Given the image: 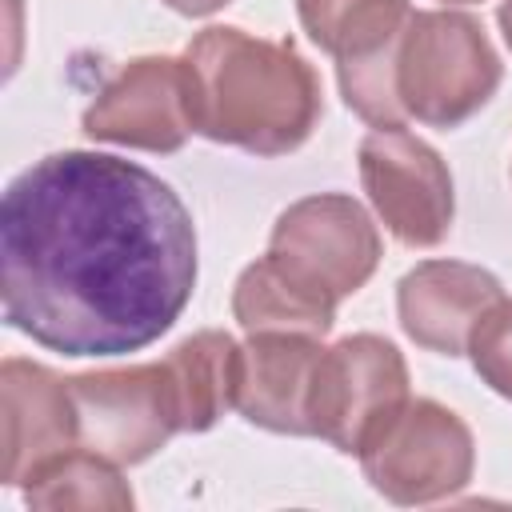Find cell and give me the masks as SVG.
I'll use <instances>...</instances> for the list:
<instances>
[{
  "label": "cell",
  "instance_id": "6da1fadb",
  "mask_svg": "<svg viewBox=\"0 0 512 512\" xmlns=\"http://www.w3.org/2000/svg\"><path fill=\"white\" fill-rule=\"evenodd\" d=\"M196 288V224L168 180L108 152H52L0 204L8 328L60 356L160 340Z\"/></svg>",
  "mask_w": 512,
  "mask_h": 512
},
{
  "label": "cell",
  "instance_id": "7a4b0ae2",
  "mask_svg": "<svg viewBox=\"0 0 512 512\" xmlns=\"http://www.w3.org/2000/svg\"><path fill=\"white\" fill-rule=\"evenodd\" d=\"M184 60L192 72L196 132L216 144L284 156L312 136L324 112L316 72L288 40L212 24L192 36Z\"/></svg>",
  "mask_w": 512,
  "mask_h": 512
},
{
  "label": "cell",
  "instance_id": "3957f363",
  "mask_svg": "<svg viewBox=\"0 0 512 512\" xmlns=\"http://www.w3.org/2000/svg\"><path fill=\"white\" fill-rule=\"evenodd\" d=\"M504 64L476 16L432 8L412 12L396 44V100L408 120L456 128L500 88Z\"/></svg>",
  "mask_w": 512,
  "mask_h": 512
},
{
  "label": "cell",
  "instance_id": "277c9868",
  "mask_svg": "<svg viewBox=\"0 0 512 512\" xmlns=\"http://www.w3.org/2000/svg\"><path fill=\"white\" fill-rule=\"evenodd\" d=\"M308 40L336 60L344 104L372 128L408 124L396 100V44L408 0H296Z\"/></svg>",
  "mask_w": 512,
  "mask_h": 512
},
{
  "label": "cell",
  "instance_id": "5b68a950",
  "mask_svg": "<svg viewBox=\"0 0 512 512\" xmlns=\"http://www.w3.org/2000/svg\"><path fill=\"white\" fill-rule=\"evenodd\" d=\"M408 400V364L400 348L376 332H356L316 360L308 432L344 456H360Z\"/></svg>",
  "mask_w": 512,
  "mask_h": 512
},
{
  "label": "cell",
  "instance_id": "8992f818",
  "mask_svg": "<svg viewBox=\"0 0 512 512\" xmlns=\"http://www.w3.org/2000/svg\"><path fill=\"white\" fill-rule=\"evenodd\" d=\"M268 256L312 296L340 308L380 264V228L344 192H316L288 204L268 236Z\"/></svg>",
  "mask_w": 512,
  "mask_h": 512
},
{
  "label": "cell",
  "instance_id": "52a82bcc",
  "mask_svg": "<svg viewBox=\"0 0 512 512\" xmlns=\"http://www.w3.org/2000/svg\"><path fill=\"white\" fill-rule=\"evenodd\" d=\"M76 440L112 464H140L180 432V400L168 360L68 376Z\"/></svg>",
  "mask_w": 512,
  "mask_h": 512
},
{
  "label": "cell",
  "instance_id": "ba28073f",
  "mask_svg": "<svg viewBox=\"0 0 512 512\" xmlns=\"http://www.w3.org/2000/svg\"><path fill=\"white\" fill-rule=\"evenodd\" d=\"M360 468L392 504H436L472 480L476 440L452 408L436 400H408L360 452Z\"/></svg>",
  "mask_w": 512,
  "mask_h": 512
},
{
  "label": "cell",
  "instance_id": "9c48e42d",
  "mask_svg": "<svg viewBox=\"0 0 512 512\" xmlns=\"http://www.w3.org/2000/svg\"><path fill=\"white\" fill-rule=\"evenodd\" d=\"M360 184L404 248H436L452 232L456 196L452 172L432 144L412 136L404 124L372 128L360 140Z\"/></svg>",
  "mask_w": 512,
  "mask_h": 512
},
{
  "label": "cell",
  "instance_id": "30bf717a",
  "mask_svg": "<svg viewBox=\"0 0 512 512\" xmlns=\"http://www.w3.org/2000/svg\"><path fill=\"white\" fill-rule=\"evenodd\" d=\"M84 136L140 148L176 152L196 132L192 72L184 56H136L128 60L84 108Z\"/></svg>",
  "mask_w": 512,
  "mask_h": 512
},
{
  "label": "cell",
  "instance_id": "8fae6325",
  "mask_svg": "<svg viewBox=\"0 0 512 512\" xmlns=\"http://www.w3.org/2000/svg\"><path fill=\"white\" fill-rule=\"evenodd\" d=\"M496 300H504L500 280L464 260H424L396 284V316L404 336L440 356H464L472 328Z\"/></svg>",
  "mask_w": 512,
  "mask_h": 512
},
{
  "label": "cell",
  "instance_id": "7c38bea8",
  "mask_svg": "<svg viewBox=\"0 0 512 512\" xmlns=\"http://www.w3.org/2000/svg\"><path fill=\"white\" fill-rule=\"evenodd\" d=\"M4 396V484L20 488L36 468L76 448V404L68 380L36 360L8 356L0 364Z\"/></svg>",
  "mask_w": 512,
  "mask_h": 512
},
{
  "label": "cell",
  "instance_id": "4fadbf2b",
  "mask_svg": "<svg viewBox=\"0 0 512 512\" xmlns=\"http://www.w3.org/2000/svg\"><path fill=\"white\" fill-rule=\"evenodd\" d=\"M324 344L304 332H248L240 344L236 408L248 424L280 436L308 432V396Z\"/></svg>",
  "mask_w": 512,
  "mask_h": 512
},
{
  "label": "cell",
  "instance_id": "5bb4252c",
  "mask_svg": "<svg viewBox=\"0 0 512 512\" xmlns=\"http://www.w3.org/2000/svg\"><path fill=\"white\" fill-rule=\"evenodd\" d=\"M164 360L176 380L180 432H208L228 408H236L240 344L224 328H200L184 336Z\"/></svg>",
  "mask_w": 512,
  "mask_h": 512
},
{
  "label": "cell",
  "instance_id": "9a60e30c",
  "mask_svg": "<svg viewBox=\"0 0 512 512\" xmlns=\"http://www.w3.org/2000/svg\"><path fill=\"white\" fill-rule=\"evenodd\" d=\"M232 316L244 332H304L320 340L336 324V308L300 288L268 252L240 272L232 288Z\"/></svg>",
  "mask_w": 512,
  "mask_h": 512
},
{
  "label": "cell",
  "instance_id": "2e32d148",
  "mask_svg": "<svg viewBox=\"0 0 512 512\" xmlns=\"http://www.w3.org/2000/svg\"><path fill=\"white\" fill-rule=\"evenodd\" d=\"M24 504L44 512H128L136 496L120 476V464L76 444L28 476Z\"/></svg>",
  "mask_w": 512,
  "mask_h": 512
},
{
  "label": "cell",
  "instance_id": "e0dca14e",
  "mask_svg": "<svg viewBox=\"0 0 512 512\" xmlns=\"http://www.w3.org/2000/svg\"><path fill=\"white\" fill-rule=\"evenodd\" d=\"M476 376L504 400H512V300H496L468 336Z\"/></svg>",
  "mask_w": 512,
  "mask_h": 512
},
{
  "label": "cell",
  "instance_id": "ac0fdd59",
  "mask_svg": "<svg viewBox=\"0 0 512 512\" xmlns=\"http://www.w3.org/2000/svg\"><path fill=\"white\" fill-rule=\"evenodd\" d=\"M164 4L172 12H180V16H212V12H220L232 0H164Z\"/></svg>",
  "mask_w": 512,
  "mask_h": 512
},
{
  "label": "cell",
  "instance_id": "d6986e66",
  "mask_svg": "<svg viewBox=\"0 0 512 512\" xmlns=\"http://www.w3.org/2000/svg\"><path fill=\"white\" fill-rule=\"evenodd\" d=\"M496 24H500V36H504V44L512 48V0H500V12H496Z\"/></svg>",
  "mask_w": 512,
  "mask_h": 512
},
{
  "label": "cell",
  "instance_id": "ffe728a7",
  "mask_svg": "<svg viewBox=\"0 0 512 512\" xmlns=\"http://www.w3.org/2000/svg\"><path fill=\"white\" fill-rule=\"evenodd\" d=\"M440 4H480V0H440Z\"/></svg>",
  "mask_w": 512,
  "mask_h": 512
}]
</instances>
